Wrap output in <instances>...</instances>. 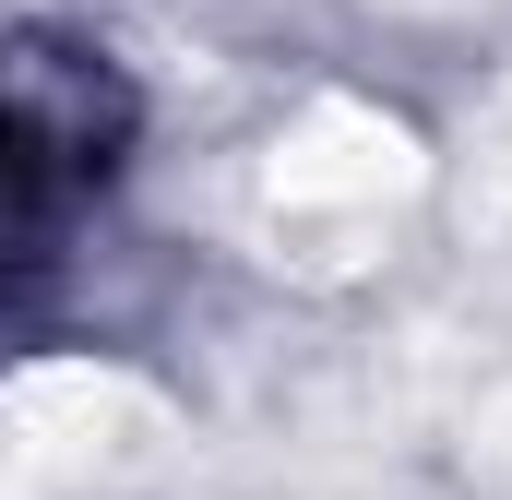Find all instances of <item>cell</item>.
Segmentation results:
<instances>
[{
	"label": "cell",
	"instance_id": "cell-1",
	"mask_svg": "<svg viewBox=\"0 0 512 500\" xmlns=\"http://www.w3.org/2000/svg\"><path fill=\"white\" fill-rule=\"evenodd\" d=\"M131 131H143V96L108 48L48 24L0 36V322L36 310V286L72 250V215L120 179Z\"/></svg>",
	"mask_w": 512,
	"mask_h": 500
}]
</instances>
